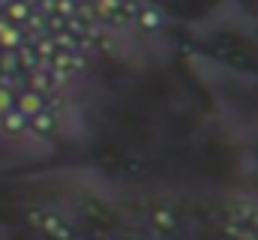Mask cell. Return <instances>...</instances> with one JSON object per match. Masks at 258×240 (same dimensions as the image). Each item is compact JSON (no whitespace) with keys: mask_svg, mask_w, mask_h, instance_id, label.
Listing matches in <instances>:
<instances>
[{"mask_svg":"<svg viewBox=\"0 0 258 240\" xmlns=\"http://www.w3.org/2000/svg\"><path fill=\"white\" fill-rule=\"evenodd\" d=\"M15 111H21L24 117L30 120L45 111V102H42L39 93H21V96H15Z\"/></svg>","mask_w":258,"mask_h":240,"instance_id":"1","label":"cell"},{"mask_svg":"<svg viewBox=\"0 0 258 240\" xmlns=\"http://www.w3.org/2000/svg\"><path fill=\"white\" fill-rule=\"evenodd\" d=\"M0 126H3V132H6V135H15V138H18V135H24V132L30 129V120L24 117L21 111H15V108H12L9 114H3V117H0Z\"/></svg>","mask_w":258,"mask_h":240,"instance_id":"2","label":"cell"},{"mask_svg":"<svg viewBox=\"0 0 258 240\" xmlns=\"http://www.w3.org/2000/svg\"><path fill=\"white\" fill-rule=\"evenodd\" d=\"M15 108V93L12 90H6V87H0V117L3 114H9Z\"/></svg>","mask_w":258,"mask_h":240,"instance_id":"3","label":"cell"}]
</instances>
